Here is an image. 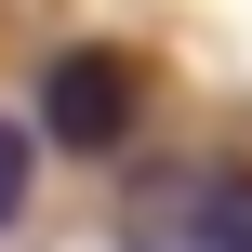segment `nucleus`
<instances>
[{
  "mask_svg": "<svg viewBox=\"0 0 252 252\" xmlns=\"http://www.w3.org/2000/svg\"><path fill=\"white\" fill-rule=\"evenodd\" d=\"M133 120H146V80H133V53H53V80H40V133L53 146H133Z\"/></svg>",
  "mask_w": 252,
  "mask_h": 252,
  "instance_id": "f257e3e1",
  "label": "nucleus"
},
{
  "mask_svg": "<svg viewBox=\"0 0 252 252\" xmlns=\"http://www.w3.org/2000/svg\"><path fill=\"white\" fill-rule=\"evenodd\" d=\"M27 186H40V133H27V120H0V226L27 213Z\"/></svg>",
  "mask_w": 252,
  "mask_h": 252,
  "instance_id": "f03ea898",
  "label": "nucleus"
}]
</instances>
